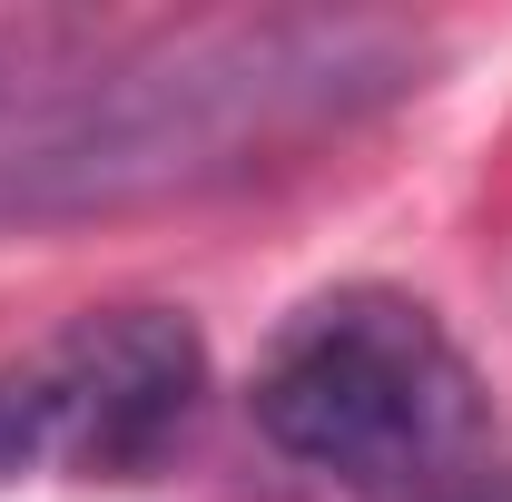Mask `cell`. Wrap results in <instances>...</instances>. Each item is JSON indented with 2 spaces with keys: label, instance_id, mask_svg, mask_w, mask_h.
I'll return each mask as SVG.
<instances>
[{
  "label": "cell",
  "instance_id": "cell-2",
  "mask_svg": "<svg viewBox=\"0 0 512 502\" xmlns=\"http://www.w3.org/2000/svg\"><path fill=\"white\" fill-rule=\"evenodd\" d=\"M247 414L286 463L365 502H453L493 473V394L404 286L306 296L266 335Z\"/></svg>",
  "mask_w": 512,
  "mask_h": 502
},
{
  "label": "cell",
  "instance_id": "cell-3",
  "mask_svg": "<svg viewBox=\"0 0 512 502\" xmlns=\"http://www.w3.org/2000/svg\"><path fill=\"white\" fill-rule=\"evenodd\" d=\"M10 365L40 424V473H148L207 394V345L168 306L69 315Z\"/></svg>",
  "mask_w": 512,
  "mask_h": 502
},
{
  "label": "cell",
  "instance_id": "cell-4",
  "mask_svg": "<svg viewBox=\"0 0 512 502\" xmlns=\"http://www.w3.org/2000/svg\"><path fill=\"white\" fill-rule=\"evenodd\" d=\"M40 473V424H30V394H20V365H0V483Z\"/></svg>",
  "mask_w": 512,
  "mask_h": 502
},
{
  "label": "cell",
  "instance_id": "cell-5",
  "mask_svg": "<svg viewBox=\"0 0 512 502\" xmlns=\"http://www.w3.org/2000/svg\"><path fill=\"white\" fill-rule=\"evenodd\" d=\"M453 502H512V483L493 473V483H473V493H453Z\"/></svg>",
  "mask_w": 512,
  "mask_h": 502
},
{
  "label": "cell",
  "instance_id": "cell-1",
  "mask_svg": "<svg viewBox=\"0 0 512 502\" xmlns=\"http://www.w3.org/2000/svg\"><path fill=\"white\" fill-rule=\"evenodd\" d=\"M10 69L20 79H0V217H79L227 178L266 138L355 119L414 79V50L355 20H217L158 40H89L50 69L20 40Z\"/></svg>",
  "mask_w": 512,
  "mask_h": 502
}]
</instances>
